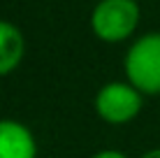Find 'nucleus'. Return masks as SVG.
<instances>
[{"label":"nucleus","instance_id":"1","mask_svg":"<svg viewBox=\"0 0 160 158\" xmlns=\"http://www.w3.org/2000/svg\"><path fill=\"white\" fill-rule=\"evenodd\" d=\"M125 79L142 95H160V33H144L123 56Z\"/></svg>","mask_w":160,"mask_h":158},{"label":"nucleus","instance_id":"2","mask_svg":"<svg viewBox=\"0 0 160 158\" xmlns=\"http://www.w3.org/2000/svg\"><path fill=\"white\" fill-rule=\"evenodd\" d=\"M139 19L137 0H98L91 12V30L100 42L121 44L137 33Z\"/></svg>","mask_w":160,"mask_h":158},{"label":"nucleus","instance_id":"3","mask_svg":"<svg viewBox=\"0 0 160 158\" xmlns=\"http://www.w3.org/2000/svg\"><path fill=\"white\" fill-rule=\"evenodd\" d=\"M142 107H144V95L125 81H107L98 89L95 98H93V110H95L98 119L109 126H125L132 123L139 116Z\"/></svg>","mask_w":160,"mask_h":158},{"label":"nucleus","instance_id":"4","mask_svg":"<svg viewBox=\"0 0 160 158\" xmlns=\"http://www.w3.org/2000/svg\"><path fill=\"white\" fill-rule=\"evenodd\" d=\"M0 158H37V140L26 123L0 119Z\"/></svg>","mask_w":160,"mask_h":158},{"label":"nucleus","instance_id":"5","mask_svg":"<svg viewBox=\"0 0 160 158\" xmlns=\"http://www.w3.org/2000/svg\"><path fill=\"white\" fill-rule=\"evenodd\" d=\"M26 56V37L19 26L0 19V77L12 74Z\"/></svg>","mask_w":160,"mask_h":158},{"label":"nucleus","instance_id":"6","mask_svg":"<svg viewBox=\"0 0 160 158\" xmlns=\"http://www.w3.org/2000/svg\"><path fill=\"white\" fill-rule=\"evenodd\" d=\"M91 158H130V156L123 154V151H118V149H100V151H95Z\"/></svg>","mask_w":160,"mask_h":158},{"label":"nucleus","instance_id":"7","mask_svg":"<svg viewBox=\"0 0 160 158\" xmlns=\"http://www.w3.org/2000/svg\"><path fill=\"white\" fill-rule=\"evenodd\" d=\"M139 158H160V146H158V149H148L146 154H142Z\"/></svg>","mask_w":160,"mask_h":158}]
</instances>
